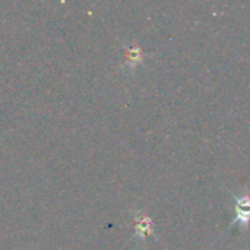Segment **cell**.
<instances>
[{"instance_id": "obj_1", "label": "cell", "mask_w": 250, "mask_h": 250, "mask_svg": "<svg viewBox=\"0 0 250 250\" xmlns=\"http://www.w3.org/2000/svg\"><path fill=\"white\" fill-rule=\"evenodd\" d=\"M236 220L233 224H239L240 229L246 230L250 223V196H236Z\"/></svg>"}]
</instances>
